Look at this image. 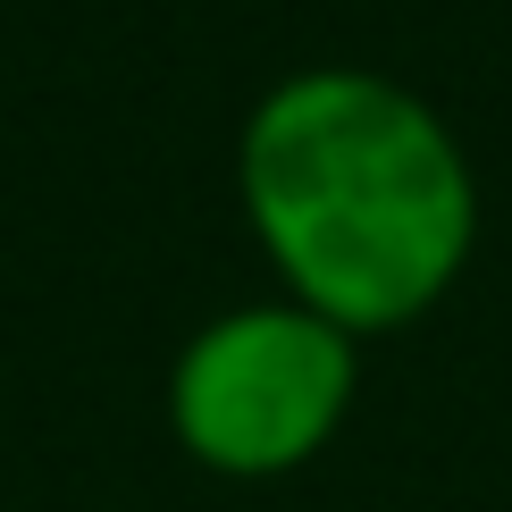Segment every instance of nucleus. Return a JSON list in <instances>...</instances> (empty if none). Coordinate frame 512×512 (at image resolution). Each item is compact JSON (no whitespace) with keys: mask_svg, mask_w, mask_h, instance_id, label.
Returning <instances> with one entry per match:
<instances>
[{"mask_svg":"<svg viewBox=\"0 0 512 512\" xmlns=\"http://www.w3.org/2000/svg\"><path fill=\"white\" fill-rule=\"evenodd\" d=\"M361 345L303 303H236L185 336L168 370V429L202 471L277 479L345 429Z\"/></svg>","mask_w":512,"mask_h":512,"instance_id":"f03ea898","label":"nucleus"},{"mask_svg":"<svg viewBox=\"0 0 512 512\" xmlns=\"http://www.w3.org/2000/svg\"><path fill=\"white\" fill-rule=\"evenodd\" d=\"M236 185L286 303L353 336L437 311L479 252V177L462 135L378 68H294L252 101Z\"/></svg>","mask_w":512,"mask_h":512,"instance_id":"f257e3e1","label":"nucleus"}]
</instances>
